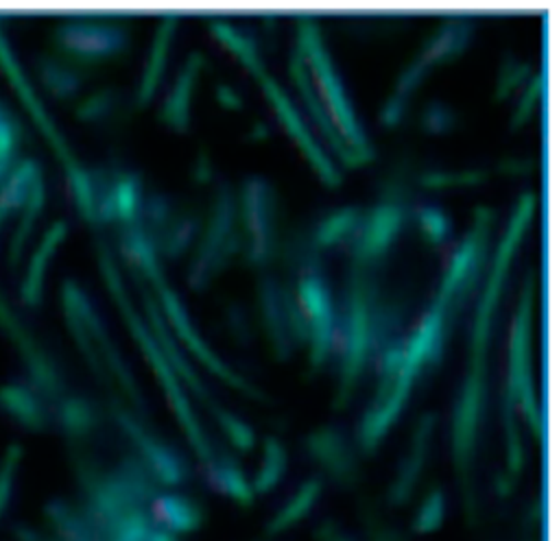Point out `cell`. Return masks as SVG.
<instances>
[{
    "label": "cell",
    "mask_w": 559,
    "mask_h": 541,
    "mask_svg": "<svg viewBox=\"0 0 559 541\" xmlns=\"http://www.w3.org/2000/svg\"><path fill=\"white\" fill-rule=\"evenodd\" d=\"M153 519L170 534H183L201 524L197 506L181 495H159L153 502Z\"/></svg>",
    "instance_id": "6da1fadb"
},
{
    "label": "cell",
    "mask_w": 559,
    "mask_h": 541,
    "mask_svg": "<svg viewBox=\"0 0 559 541\" xmlns=\"http://www.w3.org/2000/svg\"><path fill=\"white\" fill-rule=\"evenodd\" d=\"M317 495H319V482H314V480L306 482L297 491V495H293L288 500V504L271 519L269 532H282V530L290 528L293 524H297L301 517H306L308 510L312 508V504L317 502Z\"/></svg>",
    "instance_id": "7a4b0ae2"
},
{
    "label": "cell",
    "mask_w": 559,
    "mask_h": 541,
    "mask_svg": "<svg viewBox=\"0 0 559 541\" xmlns=\"http://www.w3.org/2000/svg\"><path fill=\"white\" fill-rule=\"evenodd\" d=\"M0 404H4L7 412L15 419H20L24 425L28 428H37L41 425L44 417H41V410L35 401L33 395H28L26 390L22 388H15V386H7L0 390Z\"/></svg>",
    "instance_id": "3957f363"
},
{
    "label": "cell",
    "mask_w": 559,
    "mask_h": 541,
    "mask_svg": "<svg viewBox=\"0 0 559 541\" xmlns=\"http://www.w3.org/2000/svg\"><path fill=\"white\" fill-rule=\"evenodd\" d=\"M284 469H286V452H284V447H282L275 438H266L264 458H262L260 471H258V476H255L251 489L258 491V493H260V491H262V493L271 491V489L277 484V480L282 478Z\"/></svg>",
    "instance_id": "277c9868"
},
{
    "label": "cell",
    "mask_w": 559,
    "mask_h": 541,
    "mask_svg": "<svg viewBox=\"0 0 559 541\" xmlns=\"http://www.w3.org/2000/svg\"><path fill=\"white\" fill-rule=\"evenodd\" d=\"M212 482H214V486H216L221 493H225V495L238 500L240 504H249V502L253 500V489H251V484L245 480L242 471H240L238 467H234V465L214 467V471H212Z\"/></svg>",
    "instance_id": "5b68a950"
},
{
    "label": "cell",
    "mask_w": 559,
    "mask_h": 541,
    "mask_svg": "<svg viewBox=\"0 0 559 541\" xmlns=\"http://www.w3.org/2000/svg\"><path fill=\"white\" fill-rule=\"evenodd\" d=\"M443 517H445V497L441 491H432L419 506L415 521H413V530L421 532V534L435 532L437 528H441Z\"/></svg>",
    "instance_id": "8992f818"
},
{
    "label": "cell",
    "mask_w": 559,
    "mask_h": 541,
    "mask_svg": "<svg viewBox=\"0 0 559 541\" xmlns=\"http://www.w3.org/2000/svg\"><path fill=\"white\" fill-rule=\"evenodd\" d=\"M20 456H22L20 445H11V447H7L4 456H2V462H0V524H2L4 513H7V508L11 504V497H13Z\"/></svg>",
    "instance_id": "52a82bcc"
},
{
    "label": "cell",
    "mask_w": 559,
    "mask_h": 541,
    "mask_svg": "<svg viewBox=\"0 0 559 541\" xmlns=\"http://www.w3.org/2000/svg\"><path fill=\"white\" fill-rule=\"evenodd\" d=\"M66 41L76 52H107L114 44L107 31L96 28H68Z\"/></svg>",
    "instance_id": "ba28073f"
},
{
    "label": "cell",
    "mask_w": 559,
    "mask_h": 541,
    "mask_svg": "<svg viewBox=\"0 0 559 541\" xmlns=\"http://www.w3.org/2000/svg\"><path fill=\"white\" fill-rule=\"evenodd\" d=\"M223 423H225V430L229 432L231 441L240 447V449H249L253 445V432L249 430L247 423L238 421L236 417L231 414H223Z\"/></svg>",
    "instance_id": "9c48e42d"
}]
</instances>
